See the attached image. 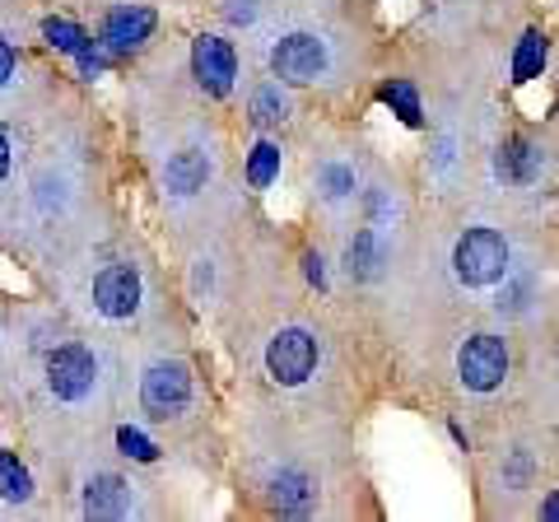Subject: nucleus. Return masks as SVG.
<instances>
[{"label": "nucleus", "instance_id": "nucleus-3", "mask_svg": "<svg viewBox=\"0 0 559 522\" xmlns=\"http://www.w3.org/2000/svg\"><path fill=\"white\" fill-rule=\"evenodd\" d=\"M140 406L150 420H178L191 406V369L182 359H154L140 378Z\"/></svg>", "mask_w": 559, "mask_h": 522}, {"label": "nucleus", "instance_id": "nucleus-27", "mask_svg": "<svg viewBox=\"0 0 559 522\" xmlns=\"http://www.w3.org/2000/svg\"><path fill=\"white\" fill-rule=\"evenodd\" d=\"M540 518H559V490L546 499V509H540Z\"/></svg>", "mask_w": 559, "mask_h": 522}, {"label": "nucleus", "instance_id": "nucleus-21", "mask_svg": "<svg viewBox=\"0 0 559 522\" xmlns=\"http://www.w3.org/2000/svg\"><path fill=\"white\" fill-rule=\"evenodd\" d=\"M318 187L326 191V201H345L349 191H355V168H345V164H326L318 173Z\"/></svg>", "mask_w": 559, "mask_h": 522}, {"label": "nucleus", "instance_id": "nucleus-1", "mask_svg": "<svg viewBox=\"0 0 559 522\" xmlns=\"http://www.w3.org/2000/svg\"><path fill=\"white\" fill-rule=\"evenodd\" d=\"M452 271L466 289H489L509 275V242L499 229H466L452 248Z\"/></svg>", "mask_w": 559, "mask_h": 522}, {"label": "nucleus", "instance_id": "nucleus-15", "mask_svg": "<svg viewBox=\"0 0 559 522\" xmlns=\"http://www.w3.org/2000/svg\"><path fill=\"white\" fill-rule=\"evenodd\" d=\"M0 499L5 503H28L33 499V476L14 452L0 448Z\"/></svg>", "mask_w": 559, "mask_h": 522}, {"label": "nucleus", "instance_id": "nucleus-13", "mask_svg": "<svg viewBox=\"0 0 559 522\" xmlns=\"http://www.w3.org/2000/svg\"><path fill=\"white\" fill-rule=\"evenodd\" d=\"M84 513L90 518H127L131 513V485L121 476H94L84 485Z\"/></svg>", "mask_w": 559, "mask_h": 522}, {"label": "nucleus", "instance_id": "nucleus-9", "mask_svg": "<svg viewBox=\"0 0 559 522\" xmlns=\"http://www.w3.org/2000/svg\"><path fill=\"white\" fill-rule=\"evenodd\" d=\"M154 24H159V14L150 5H117L108 20H103V47H108L112 57H131L135 47L150 43Z\"/></svg>", "mask_w": 559, "mask_h": 522}, {"label": "nucleus", "instance_id": "nucleus-5", "mask_svg": "<svg viewBox=\"0 0 559 522\" xmlns=\"http://www.w3.org/2000/svg\"><path fill=\"white\" fill-rule=\"evenodd\" d=\"M457 378L466 392H499L503 378H509V345H503V336H471L462 351H457Z\"/></svg>", "mask_w": 559, "mask_h": 522}, {"label": "nucleus", "instance_id": "nucleus-24", "mask_svg": "<svg viewBox=\"0 0 559 522\" xmlns=\"http://www.w3.org/2000/svg\"><path fill=\"white\" fill-rule=\"evenodd\" d=\"M14 71H20V57H14V47L0 38V90H5V84L14 80Z\"/></svg>", "mask_w": 559, "mask_h": 522}, {"label": "nucleus", "instance_id": "nucleus-23", "mask_svg": "<svg viewBox=\"0 0 559 522\" xmlns=\"http://www.w3.org/2000/svg\"><path fill=\"white\" fill-rule=\"evenodd\" d=\"M224 20L229 24H252L257 20V0H224Z\"/></svg>", "mask_w": 559, "mask_h": 522}, {"label": "nucleus", "instance_id": "nucleus-8", "mask_svg": "<svg viewBox=\"0 0 559 522\" xmlns=\"http://www.w3.org/2000/svg\"><path fill=\"white\" fill-rule=\"evenodd\" d=\"M191 75H197V84L210 98H224L234 90V80H238V51H234V43L215 38V33H201V38L191 43Z\"/></svg>", "mask_w": 559, "mask_h": 522}, {"label": "nucleus", "instance_id": "nucleus-12", "mask_svg": "<svg viewBox=\"0 0 559 522\" xmlns=\"http://www.w3.org/2000/svg\"><path fill=\"white\" fill-rule=\"evenodd\" d=\"M540 173V150L527 141H503L495 150V178L503 187H532Z\"/></svg>", "mask_w": 559, "mask_h": 522}, {"label": "nucleus", "instance_id": "nucleus-22", "mask_svg": "<svg viewBox=\"0 0 559 522\" xmlns=\"http://www.w3.org/2000/svg\"><path fill=\"white\" fill-rule=\"evenodd\" d=\"M117 448L127 452V458H135V462H154V458H159V448H154L145 434L131 429V425H121V429H117Z\"/></svg>", "mask_w": 559, "mask_h": 522}, {"label": "nucleus", "instance_id": "nucleus-7", "mask_svg": "<svg viewBox=\"0 0 559 522\" xmlns=\"http://www.w3.org/2000/svg\"><path fill=\"white\" fill-rule=\"evenodd\" d=\"M140 294H145V285H140V271L131 266V261H112V266H103L94 275V308L108 322L135 318V312H140Z\"/></svg>", "mask_w": 559, "mask_h": 522}, {"label": "nucleus", "instance_id": "nucleus-11", "mask_svg": "<svg viewBox=\"0 0 559 522\" xmlns=\"http://www.w3.org/2000/svg\"><path fill=\"white\" fill-rule=\"evenodd\" d=\"M210 182V154L197 150V145H187L178 154H168V168H164V187H168V197H197V191H205Z\"/></svg>", "mask_w": 559, "mask_h": 522}, {"label": "nucleus", "instance_id": "nucleus-4", "mask_svg": "<svg viewBox=\"0 0 559 522\" xmlns=\"http://www.w3.org/2000/svg\"><path fill=\"white\" fill-rule=\"evenodd\" d=\"M266 369L280 388H304L318 369V336L304 327H280L266 345Z\"/></svg>", "mask_w": 559, "mask_h": 522}, {"label": "nucleus", "instance_id": "nucleus-14", "mask_svg": "<svg viewBox=\"0 0 559 522\" xmlns=\"http://www.w3.org/2000/svg\"><path fill=\"white\" fill-rule=\"evenodd\" d=\"M378 266H382V242L373 229H359L345 248V271L355 275V281H373Z\"/></svg>", "mask_w": 559, "mask_h": 522}, {"label": "nucleus", "instance_id": "nucleus-17", "mask_svg": "<svg viewBox=\"0 0 559 522\" xmlns=\"http://www.w3.org/2000/svg\"><path fill=\"white\" fill-rule=\"evenodd\" d=\"M285 117H289V98L280 94V80L261 84V90L252 94V121H257V127H280Z\"/></svg>", "mask_w": 559, "mask_h": 522}, {"label": "nucleus", "instance_id": "nucleus-16", "mask_svg": "<svg viewBox=\"0 0 559 522\" xmlns=\"http://www.w3.org/2000/svg\"><path fill=\"white\" fill-rule=\"evenodd\" d=\"M540 71H546V38L532 28V33H522V43L513 51V84H532Z\"/></svg>", "mask_w": 559, "mask_h": 522}, {"label": "nucleus", "instance_id": "nucleus-6", "mask_svg": "<svg viewBox=\"0 0 559 522\" xmlns=\"http://www.w3.org/2000/svg\"><path fill=\"white\" fill-rule=\"evenodd\" d=\"M271 71L280 84H318L326 71V43L318 33H289L271 51Z\"/></svg>", "mask_w": 559, "mask_h": 522}, {"label": "nucleus", "instance_id": "nucleus-20", "mask_svg": "<svg viewBox=\"0 0 559 522\" xmlns=\"http://www.w3.org/2000/svg\"><path fill=\"white\" fill-rule=\"evenodd\" d=\"M382 103L406 121V127H419V94H415V84L411 80H392V84H382Z\"/></svg>", "mask_w": 559, "mask_h": 522}, {"label": "nucleus", "instance_id": "nucleus-10", "mask_svg": "<svg viewBox=\"0 0 559 522\" xmlns=\"http://www.w3.org/2000/svg\"><path fill=\"white\" fill-rule=\"evenodd\" d=\"M43 38L57 47V51H66V57H75L84 80H98V75H103V57L94 51V38H90V33H84L80 24H70V20H47V24H43Z\"/></svg>", "mask_w": 559, "mask_h": 522}, {"label": "nucleus", "instance_id": "nucleus-18", "mask_svg": "<svg viewBox=\"0 0 559 522\" xmlns=\"http://www.w3.org/2000/svg\"><path fill=\"white\" fill-rule=\"evenodd\" d=\"M275 503H280V513H308V503H312L308 476H299V472L275 476Z\"/></svg>", "mask_w": 559, "mask_h": 522}, {"label": "nucleus", "instance_id": "nucleus-19", "mask_svg": "<svg viewBox=\"0 0 559 522\" xmlns=\"http://www.w3.org/2000/svg\"><path fill=\"white\" fill-rule=\"evenodd\" d=\"M280 178V145L275 141H257L248 154V182L252 187H271Z\"/></svg>", "mask_w": 559, "mask_h": 522}, {"label": "nucleus", "instance_id": "nucleus-25", "mask_svg": "<svg viewBox=\"0 0 559 522\" xmlns=\"http://www.w3.org/2000/svg\"><path fill=\"white\" fill-rule=\"evenodd\" d=\"M304 266H308V281L322 289V285H326V266H322V257H318V252H308V257H304Z\"/></svg>", "mask_w": 559, "mask_h": 522}, {"label": "nucleus", "instance_id": "nucleus-26", "mask_svg": "<svg viewBox=\"0 0 559 522\" xmlns=\"http://www.w3.org/2000/svg\"><path fill=\"white\" fill-rule=\"evenodd\" d=\"M5 173H10V141L0 135V182H5Z\"/></svg>", "mask_w": 559, "mask_h": 522}, {"label": "nucleus", "instance_id": "nucleus-2", "mask_svg": "<svg viewBox=\"0 0 559 522\" xmlns=\"http://www.w3.org/2000/svg\"><path fill=\"white\" fill-rule=\"evenodd\" d=\"M47 388L66 406L90 402L94 388H98V355L90 351V345H80V341L57 345V351L47 355Z\"/></svg>", "mask_w": 559, "mask_h": 522}]
</instances>
